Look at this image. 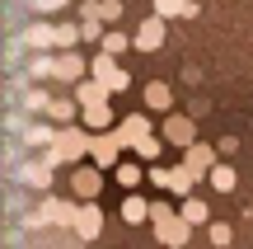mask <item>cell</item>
<instances>
[{"label": "cell", "instance_id": "6da1fadb", "mask_svg": "<svg viewBox=\"0 0 253 249\" xmlns=\"http://www.w3.org/2000/svg\"><path fill=\"white\" fill-rule=\"evenodd\" d=\"M89 146H94V132L84 127V122H75V127H61L56 132V141H52V150H42V160L47 165H84V155H89Z\"/></svg>", "mask_w": 253, "mask_h": 249}, {"label": "cell", "instance_id": "7a4b0ae2", "mask_svg": "<svg viewBox=\"0 0 253 249\" xmlns=\"http://www.w3.org/2000/svg\"><path fill=\"white\" fill-rule=\"evenodd\" d=\"M75 221H80V202L75 198H42L38 202V212L28 216V231H42V226H71L75 231Z\"/></svg>", "mask_w": 253, "mask_h": 249}, {"label": "cell", "instance_id": "3957f363", "mask_svg": "<svg viewBox=\"0 0 253 249\" xmlns=\"http://www.w3.org/2000/svg\"><path fill=\"white\" fill-rule=\"evenodd\" d=\"M89 80H99L108 94H122V90H131V75L118 66V56H108V52H99L89 61Z\"/></svg>", "mask_w": 253, "mask_h": 249}, {"label": "cell", "instance_id": "277c9868", "mask_svg": "<svg viewBox=\"0 0 253 249\" xmlns=\"http://www.w3.org/2000/svg\"><path fill=\"white\" fill-rule=\"evenodd\" d=\"M122 137H118V127L113 132H99L94 137V146H89V165H99V169H118L122 165Z\"/></svg>", "mask_w": 253, "mask_h": 249}, {"label": "cell", "instance_id": "5b68a950", "mask_svg": "<svg viewBox=\"0 0 253 249\" xmlns=\"http://www.w3.org/2000/svg\"><path fill=\"white\" fill-rule=\"evenodd\" d=\"M150 226H155V240H160L164 249H188V240H192V226L183 221L178 212L160 216V221H150Z\"/></svg>", "mask_w": 253, "mask_h": 249}, {"label": "cell", "instance_id": "8992f818", "mask_svg": "<svg viewBox=\"0 0 253 249\" xmlns=\"http://www.w3.org/2000/svg\"><path fill=\"white\" fill-rule=\"evenodd\" d=\"M160 137L169 141V146L188 150V146H197V122L183 118V113H169V118H164V127H160Z\"/></svg>", "mask_w": 253, "mask_h": 249}, {"label": "cell", "instance_id": "52a82bcc", "mask_svg": "<svg viewBox=\"0 0 253 249\" xmlns=\"http://www.w3.org/2000/svg\"><path fill=\"white\" fill-rule=\"evenodd\" d=\"M71 188H75V202H94V198L103 193V169L99 165H75Z\"/></svg>", "mask_w": 253, "mask_h": 249}, {"label": "cell", "instance_id": "ba28073f", "mask_svg": "<svg viewBox=\"0 0 253 249\" xmlns=\"http://www.w3.org/2000/svg\"><path fill=\"white\" fill-rule=\"evenodd\" d=\"M169 19H160V14H145V24L131 33V43H136V52H160L164 47V33H169Z\"/></svg>", "mask_w": 253, "mask_h": 249}, {"label": "cell", "instance_id": "9c48e42d", "mask_svg": "<svg viewBox=\"0 0 253 249\" xmlns=\"http://www.w3.org/2000/svg\"><path fill=\"white\" fill-rule=\"evenodd\" d=\"M183 165H188L197 179H211V169L220 165V150H216V146H207V141H197V146L183 150Z\"/></svg>", "mask_w": 253, "mask_h": 249}, {"label": "cell", "instance_id": "30bf717a", "mask_svg": "<svg viewBox=\"0 0 253 249\" xmlns=\"http://www.w3.org/2000/svg\"><path fill=\"white\" fill-rule=\"evenodd\" d=\"M118 137H122V146H126V150H136L141 141H150V137H155V127H150V118H145V113H126V118L118 122Z\"/></svg>", "mask_w": 253, "mask_h": 249}, {"label": "cell", "instance_id": "8fae6325", "mask_svg": "<svg viewBox=\"0 0 253 249\" xmlns=\"http://www.w3.org/2000/svg\"><path fill=\"white\" fill-rule=\"evenodd\" d=\"M56 80H66V85L89 80V61L80 52H56Z\"/></svg>", "mask_w": 253, "mask_h": 249}, {"label": "cell", "instance_id": "7c38bea8", "mask_svg": "<svg viewBox=\"0 0 253 249\" xmlns=\"http://www.w3.org/2000/svg\"><path fill=\"white\" fill-rule=\"evenodd\" d=\"M99 231H103V207H99V202H80V221H75V235L89 245V240H99Z\"/></svg>", "mask_w": 253, "mask_h": 249}, {"label": "cell", "instance_id": "4fadbf2b", "mask_svg": "<svg viewBox=\"0 0 253 249\" xmlns=\"http://www.w3.org/2000/svg\"><path fill=\"white\" fill-rule=\"evenodd\" d=\"M19 179H24L28 188H52V165H47V160H24V165H19Z\"/></svg>", "mask_w": 253, "mask_h": 249}, {"label": "cell", "instance_id": "5bb4252c", "mask_svg": "<svg viewBox=\"0 0 253 249\" xmlns=\"http://www.w3.org/2000/svg\"><path fill=\"white\" fill-rule=\"evenodd\" d=\"M145 108L169 118V108H173V90H169L164 80H150V85H145Z\"/></svg>", "mask_w": 253, "mask_h": 249}, {"label": "cell", "instance_id": "9a60e30c", "mask_svg": "<svg viewBox=\"0 0 253 249\" xmlns=\"http://www.w3.org/2000/svg\"><path fill=\"white\" fill-rule=\"evenodd\" d=\"M24 47H33V52L56 47V24H28L24 28Z\"/></svg>", "mask_w": 253, "mask_h": 249}, {"label": "cell", "instance_id": "2e32d148", "mask_svg": "<svg viewBox=\"0 0 253 249\" xmlns=\"http://www.w3.org/2000/svg\"><path fill=\"white\" fill-rule=\"evenodd\" d=\"M80 103L75 99H52V108H47V122H56V127H75V118H80Z\"/></svg>", "mask_w": 253, "mask_h": 249}, {"label": "cell", "instance_id": "e0dca14e", "mask_svg": "<svg viewBox=\"0 0 253 249\" xmlns=\"http://www.w3.org/2000/svg\"><path fill=\"white\" fill-rule=\"evenodd\" d=\"M80 122L94 132V137H99V132H113V103H94V108H84Z\"/></svg>", "mask_w": 253, "mask_h": 249}, {"label": "cell", "instance_id": "ac0fdd59", "mask_svg": "<svg viewBox=\"0 0 253 249\" xmlns=\"http://www.w3.org/2000/svg\"><path fill=\"white\" fill-rule=\"evenodd\" d=\"M150 212H155V202H145L141 193H126V202H122V221H126V226L150 221Z\"/></svg>", "mask_w": 253, "mask_h": 249}, {"label": "cell", "instance_id": "d6986e66", "mask_svg": "<svg viewBox=\"0 0 253 249\" xmlns=\"http://www.w3.org/2000/svg\"><path fill=\"white\" fill-rule=\"evenodd\" d=\"M160 19H197V0H155Z\"/></svg>", "mask_w": 253, "mask_h": 249}, {"label": "cell", "instance_id": "ffe728a7", "mask_svg": "<svg viewBox=\"0 0 253 249\" xmlns=\"http://www.w3.org/2000/svg\"><path fill=\"white\" fill-rule=\"evenodd\" d=\"M56 132H61L56 122H28V127H24V141H28V146H42V150H52Z\"/></svg>", "mask_w": 253, "mask_h": 249}, {"label": "cell", "instance_id": "44dd1931", "mask_svg": "<svg viewBox=\"0 0 253 249\" xmlns=\"http://www.w3.org/2000/svg\"><path fill=\"white\" fill-rule=\"evenodd\" d=\"M108 99H113V94L103 90L99 80H80V85H75V103H80V108H94V103H108Z\"/></svg>", "mask_w": 253, "mask_h": 249}, {"label": "cell", "instance_id": "7402d4cb", "mask_svg": "<svg viewBox=\"0 0 253 249\" xmlns=\"http://www.w3.org/2000/svg\"><path fill=\"white\" fill-rule=\"evenodd\" d=\"M178 216H183V221H188V226H211V207L202 202V198H183Z\"/></svg>", "mask_w": 253, "mask_h": 249}, {"label": "cell", "instance_id": "603a6c76", "mask_svg": "<svg viewBox=\"0 0 253 249\" xmlns=\"http://www.w3.org/2000/svg\"><path fill=\"white\" fill-rule=\"evenodd\" d=\"M202 179L192 174L188 165H178V169H169V193H178V198H192V188H197Z\"/></svg>", "mask_w": 253, "mask_h": 249}, {"label": "cell", "instance_id": "cb8c5ba5", "mask_svg": "<svg viewBox=\"0 0 253 249\" xmlns=\"http://www.w3.org/2000/svg\"><path fill=\"white\" fill-rule=\"evenodd\" d=\"M113 179H118L122 188H141V179H145V169H141V160H122V165L113 169Z\"/></svg>", "mask_w": 253, "mask_h": 249}, {"label": "cell", "instance_id": "d4e9b609", "mask_svg": "<svg viewBox=\"0 0 253 249\" xmlns=\"http://www.w3.org/2000/svg\"><path fill=\"white\" fill-rule=\"evenodd\" d=\"M207 184L216 188V193H235V184H239V174H235V169L225 165V160H220V165L211 169V179H207Z\"/></svg>", "mask_w": 253, "mask_h": 249}, {"label": "cell", "instance_id": "484cf974", "mask_svg": "<svg viewBox=\"0 0 253 249\" xmlns=\"http://www.w3.org/2000/svg\"><path fill=\"white\" fill-rule=\"evenodd\" d=\"M80 38H84L80 24H56V52H75V47H80Z\"/></svg>", "mask_w": 253, "mask_h": 249}, {"label": "cell", "instance_id": "4316f807", "mask_svg": "<svg viewBox=\"0 0 253 249\" xmlns=\"http://www.w3.org/2000/svg\"><path fill=\"white\" fill-rule=\"evenodd\" d=\"M126 47H136V43L122 33V28H108V33H103V43H99V52H108V56H122Z\"/></svg>", "mask_w": 253, "mask_h": 249}, {"label": "cell", "instance_id": "83f0119b", "mask_svg": "<svg viewBox=\"0 0 253 249\" xmlns=\"http://www.w3.org/2000/svg\"><path fill=\"white\" fill-rule=\"evenodd\" d=\"M24 108H28V113H47V108H52V94H47V90H38V85H33V90L24 94Z\"/></svg>", "mask_w": 253, "mask_h": 249}, {"label": "cell", "instance_id": "f1b7e54d", "mask_svg": "<svg viewBox=\"0 0 253 249\" xmlns=\"http://www.w3.org/2000/svg\"><path fill=\"white\" fill-rule=\"evenodd\" d=\"M207 235H211V245H216V249H225L230 240H235V226H225V221H211V226H207Z\"/></svg>", "mask_w": 253, "mask_h": 249}, {"label": "cell", "instance_id": "f546056e", "mask_svg": "<svg viewBox=\"0 0 253 249\" xmlns=\"http://www.w3.org/2000/svg\"><path fill=\"white\" fill-rule=\"evenodd\" d=\"M99 19L108 28H118V19H122V0H99Z\"/></svg>", "mask_w": 253, "mask_h": 249}, {"label": "cell", "instance_id": "4dcf8cb0", "mask_svg": "<svg viewBox=\"0 0 253 249\" xmlns=\"http://www.w3.org/2000/svg\"><path fill=\"white\" fill-rule=\"evenodd\" d=\"M150 184L155 188H169V169H164V165H150Z\"/></svg>", "mask_w": 253, "mask_h": 249}, {"label": "cell", "instance_id": "1f68e13d", "mask_svg": "<svg viewBox=\"0 0 253 249\" xmlns=\"http://www.w3.org/2000/svg\"><path fill=\"white\" fill-rule=\"evenodd\" d=\"M28 5H33V9H38V14H52V9H61V5H66V0H28Z\"/></svg>", "mask_w": 253, "mask_h": 249}, {"label": "cell", "instance_id": "d6a6232c", "mask_svg": "<svg viewBox=\"0 0 253 249\" xmlns=\"http://www.w3.org/2000/svg\"><path fill=\"white\" fill-rule=\"evenodd\" d=\"M216 150H220V155H235V150H239V137H220Z\"/></svg>", "mask_w": 253, "mask_h": 249}, {"label": "cell", "instance_id": "836d02e7", "mask_svg": "<svg viewBox=\"0 0 253 249\" xmlns=\"http://www.w3.org/2000/svg\"><path fill=\"white\" fill-rule=\"evenodd\" d=\"M80 19H99V0H80Z\"/></svg>", "mask_w": 253, "mask_h": 249}]
</instances>
